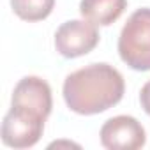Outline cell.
Here are the masks:
<instances>
[{"label": "cell", "mask_w": 150, "mask_h": 150, "mask_svg": "<svg viewBox=\"0 0 150 150\" xmlns=\"http://www.w3.org/2000/svg\"><path fill=\"white\" fill-rule=\"evenodd\" d=\"M125 92L118 69L106 62L88 64L67 74L62 96L67 108L78 115H97L117 106Z\"/></svg>", "instance_id": "obj_1"}, {"label": "cell", "mask_w": 150, "mask_h": 150, "mask_svg": "<svg viewBox=\"0 0 150 150\" xmlns=\"http://www.w3.org/2000/svg\"><path fill=\"white\" fill-rule=\"evenodd\" d=\"M118 55L132 71H150V7L134 11L118 37Z\"/></svg>", "instance_id": "obj_2"}, {"label": "cell", "mask_w": 150, "mask_h": 150, "mask_svg": "<svg viewBox=\"0 0 150 150\" xmlns=\"http://www.w3.org/2000/svg\"><path fill=\"white\" fill-rule=\"evenodd\" d=\"M48 115L25 106V104H13L4 117L2 122V141L6 146L11 148H30L34 146L42 132Z\"/></svg>", "instance_id": "obj_3"}, {"label": "cell", "mask_w": 150, "mask_h": 150, "mask_svg": "<svg viewBox=\"0 0 150 150\" xmlns=\"http://www.w3.org/2000/svg\"><path fill=\"white\" fill-rule=\"evenodd\" d=\"M99 30L88 20H69L55 32V48L64 58H78L99 44Z\"/></svg>", "instance_id": "obj_4"}, {"label": "cell", "mask_w": 150, "mask_h": 150, "mask_svg": "<svg viewBox=\"0 0 150 150\" xmlns=\"http://www.w3.org/2000/svg\"><path fill=\"white\" fill-rule=\"evenodd\" d=\"M101 145L108 150H138L146 143L145 127L129 115L106 120L101 127Z\"/></svg>", "instance_id": "obj_5"}, {"label": "cell", "mask_w": 150, "mask_h": 150, "mask_svg": "<svg viewBox=\"0 0 150 150\" xmlns=\"http://www.w3.org/2000/svg\"><path fill=\"white\" fill-rule=\"evenodd\" d=\"M11 103L35 108L50 117L51 108H53L51 87L48 85V81H44L39 76H25L16 83V87L13 90Z\"/></svg>", "instance_id": "obj_6"}, {"label": "cell", "mask_w": 150, "mask_h": 150, "mask_svg": "<svg viewBox=\"0 0 150 150\" xmlns=\"http://www.w3.org/2000/svg\"><path fill=\"white\" fill-rule=\"evenodd\" d=\"M127 0H81L80 13L85 20L99 27L113 25L125 11Z\"/></svg>", "instance_id": "obj_7"}, {"label": "cell", "mask_w": 150, "mask_h": 150, "mask_svg": "<svg viewBox=\"0 0 150 150\" xmlns=\"http://www.w3.org/2000/svg\"><path fill=\"white\" fill-rule=\"evenodd\" d=\"M11 7L20 20L34 23L42 21L51 14L55 0H11Z\"/></svg>", "instance_id": "obj_8"}, {"label": "cell", "mask_w": 150, "mask_h": 150, "mask_svg": "<svg viewBox=\"0 0 150 150\" xmlns=\"http://www.w3.org/2000/svg\"><path fill=\"white\" fill-rule=\"evenodd\" d=\"M139 103H141L143 111L150 117V80L141 87V92H139Z\"/></svg>", "instance_id": "obj_9"}, {"label": "cell", "mask_w": 150, "mask_h": 150, "mask_svg": "<svg viewBox=\"0 0 150 150\" xmlns=\"http://www.w3.org/2000/svg\"><path fill=\"white\" fill-rule=\"evenodd\" d=\"M58 148V146H74V148H80V145L78 143H72V141H53V143H50L48 145V148Z\"/></svg>", "instance_id": "obj_10"}]
</instances>
